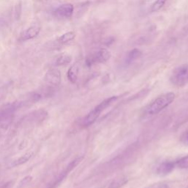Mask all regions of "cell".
Returning a JSON list of instances; mask_svg holds the SVG:
<instances>
[{"instance_id": "cell-1", "label": "cell", "mask_w": 188, "mask_h": 188, "mask_svg": "<svg viewBox=\"0 0 188 188\" xmlns=\"http://www.w3.org/2000/svg\"><path fill=\"white\" fill-rule=\"evenodd\" d=\"M176 95L169 92L158 97L145 108V113L149 115H157L170 105L175 99Z\"/></svg>"}, {"instance_id": "cell-2", "label": "cell", "mask_w": 188, "mask_h": 188, "mask_svg": "<svg viewBox=\"0 0 188 188\" xmlns=\"http://www.w3.org/2000/svg\"><path fill=\"white\" fill-rule=\"evenodd\" d=\"M117 99H118L117 96H112L107 99L104 100L103 101H101L99 105H97L95 108L93 109V110L83 118L82 122V124L83 126L87 127L89 126L92 125L93 123L98 119V118L100 116L101 113H102L104 110H106L109 106L111 105L114 101H116Z\"/></svg>"}, {"instance_id": "cell-3", "label": "cell", "mask_w": 188, "mask_h": 188, "mask_svg": "<svg viewBox=\"0 0 188 188\" xmlns=\"http://www.w3.org/2000/svg\"><path fill=\"white\" fill-rule=\"evenodd\" d=\"M21 102H13L4 106L0 110V127L9 126L13 118L15 112L22 106Z\"/></svg>"}, {"instance_id": "cell-4", "label": "cell", "mask_w": 188, "mask_h": 188, "mask_svg": "<svg viewBox=\"0 0 188 188\" xmlns=\"http://www.w3.org/2000/svg\"><path fill=\"white\" fill-rule=\"evenodd\" d=\"M170 81L177 87H183L188 83V63L176 67L172 72Z\"/></svg>"}, {"instance_id": "cell-5", "label": "cell", "mask_w": 188, "mask_h": 188, "mask_svg": "<svg viewBox=\"0 0 188 188\" xmlns=\"http://www.w3.org/2000/svg\"><path fill=\"white\" fill-rule=\"evenodd\" d=\"M111 57V53L107 49H100L98 52L93 55L87 56L85 60V63L87 66L90 67L96 63H104L110 60Z\"/></svg>"}, {"instance_id": "cell-6", "label": "cell", "mask_w": 188, "mask_h": 188, "mask_svg": "<svg viewBox=\"0 0 188 188\" xmlns=\"http://www.w3.org/2000/svg\"><path fill=\"white\" fill-rule=\"evenodd\" d=\"M44 82L50 87L58 86L61 82V73L58 69H49L44 76Z\"/></svg>"}, {"instance_id": "cell-7", "label": "cell", "mask_w": 188, "mask_h": 188, "mask_svg": "<svg viewBox=\"0 0 188 188\" xmlns=\"http://www.w3.org/2000/svg\"><path fill=\"white\" fill-rule=\"evenodd\" d=\"M73 5L71 3H66L61 5L55 10V14L57 17L62 18H68L71 17L73 13Z\"/></svg>"}, {"instance_id": "cell-8", "label": "cell", "mask_w": 188, "mask_h": 188, "mask_svg": "<svg viewBox=\"0 0 188 188\" xmlns=\"http://www.w3.org/2000/svg\"><path fill=\"white\" fill-rule=\"evenodd\" d=\"M175 167L174 161H164L157 167L156 173L159 176H165L171 173Z\"/></svg>"}, {"instance_id": "cell-9", "label": "cell", "mask_w": 188, "mask_h": 188, "mask_svg": "<svg viewBox=\"0 0 188 188\" xmlns=\"http://www.w3.org/2000/svg\"><path fill=\"white\" fill-rule=\"evenodd\" d=\"M41 27L38 26H32L27 28L22 32L20 35V38L22 41H28L34 38L38 35L40 33Z\"/></svg>"}, {"instance_id": "cell-10", "label": "cell", "mask_w": 188, "mask_h": 188, "mask_svg": "<svg viewBox=\"0 0 188 188\" xmlns=\"http://www.w3.org/2000/svg\"><path fill=\"white\" fill-rule=\"evenodd\" d=\"M79 71H80V67H79V65L77 63L72 65L69 68L68 71L67 72V77L71 82L75 83L77 81Z\"/></svg>"}, {"instance_id": "cell-11", "label": "cell", "mask_w": 188, "mask_h": 188, "mask_svg": "<svg viewBox=\"0 0 188 188\" xmlns=\"http://www.w3.org/2000/svg\"><path fill=\"white\" fill-rule=\"evenodd\" d=\"M141 55H142V52L139 49L135 48V49H131L127 54L126 57V64H131V63H133L134 61L140 58L141 57Z\"/></svg>"}, {"instance_id": "cell-12", "label": "cell", "mask_w": 188, "mask_h": 188, "mask_svg": "<svg viewBox=\"0 0 188 188\" xmlns=\"http://www.w3.org/2000/svg\"><path fill=\"white\" fill-rule=\"evenodd\" d=\"M72 57L70 55L66 53L61 54L55 59V65L57 66H65V65H68L71 62Z\"/></svg>"}, {"instance_id": "cell-13", "label": "cell", "mask_w": 188, "mask_h": 188, "mask_svg": "<svg viewBox=\"0 0 188 188\" xmlns=\"http://www.w3.org/2000/svg\"><path fill=\"white\" fill-rule=\"evenodd\" d=\"M32 155H33L32 152H28V153L24 154L21 156L19 158L14 160L13 162V163L11 164V165H12V167H18L22 165H24V164L27 162L28 161L31 159Z\"/></svg>"}, {"instance_id": "cell-14", "label": "cell", "mask_w": 188, "mask_h": 188, "mask_svg": "<svg viewBox=\"0 0 188 188\" xmlns=\"http://www.w3.org/2000/svg\"><path fill=\"white\" fill-rule=\"evenodd\" d=\"M128 182V179L126 176H122L121 178L115 179L110 183L107 188H121L124 187Z\"/></svg>"}, {"instance_id": "cell-15", "label": "cell", "mask_w": 188, "mask_h": 188, "mask_svg": "<svg viewBox=\"0 0 188 188\" xmlns=\"http://www.w3.org/2000/svg\"><path fill=\"white\" fill-rule=\"evenodd\" d=\"M76 37V34L73 32H68L66 33L63 34L59 38L58 41L60 43H68V42L71 41L73 39L75 38Z\"/></svg>"}, {"instance_id": "cell-16", "label": "cell", "mask_w": 188, "mask_h": 188, "mask_svg": "<svg viewBox=\"0 0 188 188\" xmlns=\"http://www.w3.org/2000/svg\"><path fill=\"white\" fill-rule=\"evenodd\" d=\"M174 162L175 165L177 168H181V169L188 168V155L176 159V161H174Z\"/></svg>"}, {"instance_id": "cell-17", "label": "cell", "mask_w": 188, "mask_h": 188, "mask_svg": "<svg viewBox=\"0 0 188 188\" xmlns=\"http://www.w3.org/2000/svg\"><path fill=\"white\" fill-rule=\"evenodd\" d=\"M167 0H156L151 7L152 12H157L163 8Z\"/></svg>"}, {"instance_id": "cell-18", "label": "cell", "mask_w": 188, "mask_h": 188, "mask_svg": "<svg viewBox=\"0 0 188 188\" xmlns=\"http://www.w3.org/2000/svg\"><path fill=\"white\" fill-rule=\"evenodd\" d=\"M32 181V176H27L24 178L22 179L18 184V188H22L26 187L27 185H29L31 182Z\"/></svg>"}, {"instance_id": "cell-19", "label": "cell", "mask_w": 188, "mask_h": 188, "mask_svg": "<svg viewBox=\"0 0 188 188\" xmlns=\"http://www.w3.org/2000/svg\"><path fill=\"white\" fill-rule=\"evenodd\" d=\"M145 188H168V185L165 183H157Z\"/></svg>"}, {"instance_id": "cell-20", "label": "cell", "mask_w": 188, "mask_h": 188, "mask_svg": "<svg viewBox=\"0 0 188 188\" xmlns=\"http://www.w3.org/2000/svg\"><path fill=\"white\" fill-rule=\"evenodd\" d=\"M182 140L186 144H188V130H187L182 136Z\"/></svg>"}, {"instance_id": "cell-21", "label": "cell", "mask_w": 188, "mask_h": 188, "mask_svg": "<svg viewBox=\"0 0 188 188\" xmlns=\"http://www.w3.org/2000/svg\"><path fill=\"white\" fill-rule=\"evenodd\" d=\"M0 135H1V131H0Z\"/></svg>"}]
</instances>
